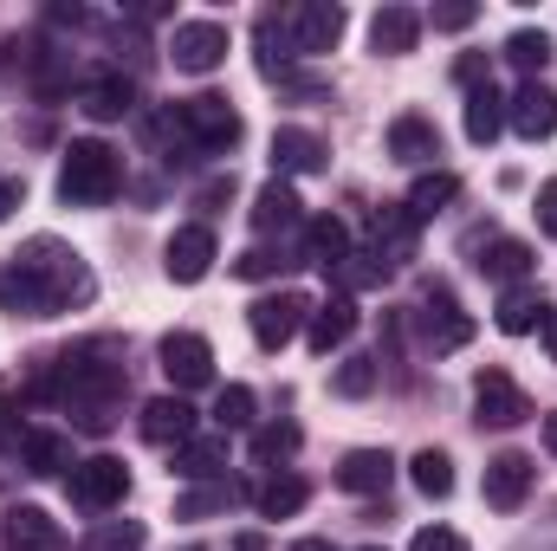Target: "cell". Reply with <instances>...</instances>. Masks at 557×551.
I'll use <instances>...</instances> for the list:
<instances>
[{
  "label": "cell",
  "mask_w": 557,
  "mask_h": 551,
  "mask_svg": "<svg viewBox=\"0 0 557 551\" xmlns=\"http://www.w3.org/2000/svg\"><path fill=\"white\" fill-rule=\"evenodd\" d=\"M91 298H98L91 267H85L65 241H52V234L26 241V247L13 254V267H0V305H7L13 318H59V311H72V305H91Z\"/></svg>",
  "instance_id": "obj_1"
},
{
  "label": "cell",
  "mask_w": 557,
  "mask_h": 551,
  "mask_svg": "<svg viewBox=\"0 0 557 551\" xmlns=\"http://www.w3.org/2000/svg\"><path fill=\"white\" fill-rule=\"evenodd\" d=\"M52 390H59V403L72 409V421H78L85 434H104V428L117 421L124 390H131V377H124V351H117L111 338L72 344L65 357H52Z\"/></svg>",
  "instance_id": "obj_2"
},
{
  "label": "cell",
  "mask_w": 557,
  "mask_h": 551,
  "mask_svg": "<svg viewBox=\"0 0 557 551\" xmlns=\"http://www.w3.org/2000/svg\"><path fill=\"white\" fill-rule=\"evenodd\" d=\"M124 188V156L98 137H78L59 162V201L65 208H104Z\"/></svg>",
  "instance_id": "obj_3"
},
{
  "label": "cell",
  "mask_w": 557,
  "mask_h": 551,
  "mask_svg": "<svg viewBox=\"0 0 557 551\" xmlns=\"http://www.w3.org/2000/svg\"><path fill=\"white\" fill-rule=\"evenodd\" d=\"M169 111H175V131H182V143H188L195 156H227V149L240 143V111H234L227 98H214V91L182 98V105H169Z\"/></svg>",
  "instance_id": "obj_4"
},
{
  "label": "cell",
  "mask_w": 557,
  "mask_h": 551,
  "mask_svg": "<svg viewBox=\"0 0 557 551\" xmlns=\"http://www.w3.org/2000/svg\"><path fill=\"white\" fill-rule=\"evenodd\" d=\"M305 318H311V298L305 292H267V298H253L247 305V325H253V344L260 351H285L298 331H305Z\"/></svg>",
  "instance_id": "obj_5"
},
{
  "label": "cell",
  "mask_w": 557,
  "mask_h": 551,
  "mask_svg": "<svg viewBox=\"0 0 557 551\" xmlns=\"http://www.w3.org/2000/svg\"><path fill=\"white\" fill-rule=\"evenodd\" d=\"M65 487H72V500H78L85 513H111V506H124V493H131V467H124L117 454H91V461H78V467L65 474Z\"/></svg>",
  "instance_id": "obj_6"
},
{
  "label": "cell",
  "mask_w": 557,
  "mask_h": 551,
  "mask_svg": "<svg viewBox=\"0 0 557 551\" xmlns=\"http://www.w3.org/2000/svg\"><path fill=\"white\" fill-rule=\"evenodd\" d=\"M169 59H175V72H188V78L221 72V59H227V26H221V20H182V26L169 33Z\"/></svg>",
  "instance_id": "obj_7"
},
{
  "label": "cell",
  "mask_w": 557,
  "mask_h": 551,
  "mask_svg": "<svg viewBox=\"0 0 557 551\" xmlns=\"http://www.w3.org/2000/svg\"><path fill=\"white\" fill-rule=\"evenodd\" d=\"M285 33H292L298 59H318L344 39V7L337 0H298V7H285Z\"/></svg>",
  "instance_id": "obj_8"
},
{
  "label": "cell",
  "mask_w": 557,
  "mask_h": 551,
  "mask_svg": "<svg viewBox=\"0 0 557 551\" xmlns=\"http://www.w3.org/2000/svg\"><path fill=\"white\" fill-rule=\"evenodd\" d=\"M156 357H162V377L175 383V396L214 383V351H208V338H195V331H169V338L156 344Z\"/></svg>",
  "instance_id": "obj_9"
},
{
  "label": "cell",
  "mask_w": 557,
  "mask_h": 551,
  "mask_svg": "<svg viewBox=\"0 0 557 551\" xmlns=\"http://www.w3.org/2000/svg\"><path fill=\"white\" fill-rule=\"evenodd\" d=\"M473 415H480V428H519V421H532V396L506 370H480L473 377Z\"/></svg>",
  "instance_id": "obj_10"
},
{
  "label": "cell",
  "mask_w": 557,
  "mask_h": 551,
  "mask_svg": "<svg viewBox=\"0 0 557 551\" xmlns=\"http://www.w3.org/2000/svg\"><path fill=\"white\" fill-rule=\"evenodd\" d=\"M532 480H539L532 454H512V448H506V454H493V461H486V487H480V493H486V506H493V513H519V506H525V493H532Z\"/></svg>",
  "instance_id": "obj_11"
},
{
  "label": "cell",
  "mask_w": 557,
  "mask_h": 551,
  "mask_svg": "<svg viewBox=\"0 0 557 551\" xmlns=\"http://www.w3.org/2000/svg\"><path fill=\"white\" fill-rule=\"evenodd\" d=\"M162 267H169L175 285H201V279L214 273V234H208L201 221L175 228V234H169V247H162Z\"/></svg>",
  "instance_id": "obj_12"
},
{
  "label": "cell",
  "mask_w": 557,
  "mask_h": 551,
  "mask_svg": "<svg viewBox=\"0 0 557 551\" xmlns=\"http://www.w3.org/2000/svg\"><path fill=\"white\" fill-rule=\"evenodd\" d=\"M506 124H512L525 143H545L557 131V91L539 85V78H525V85L506 98Z\"/></svg>",
  "instance_id": "obj_13"
},
{
  "label": "cell",
  "mask_w": 557,
  "mask_h": 551,
  "mask_svg": "<svg viewBox=\"0 0 557 551\" xmlns=\"http://www.w3.org/2000/svg\"><path fill=\"white\" fill-rule=\"evenodd\" d=\"M350 331H357V298H350V292L311 305V318H305V344H311L318 357H331L337 344H350Z\"/></svg>",
  "instance_id": "obj_14"
},
{
  "label": "cell",
  "mask_w": 557,
  "mask_h": 551,
  "mask_svg": "<svg viewBox=\"0 0 557 551\" xmlns=\"http://www.w3.org/2000/svg\"><path fill=\"white\" fill-rule=\"evenodd\" d=\"M78 111H85L91 124H117V118L137 111V85H131L124 72H104V78H91V85L78 91Z\"/></svg>",
  "instance_id": "obj_15"
},
{
  "label": "cell",
  "mask_w": 557,
  "mask_h": 551,
  "mask_svg": "<svg viewBox=\"0 0 557 551\" xmlns=\"http://www.w3.org/2000/svg\"><path fill=\"white\" fill-rule=\"evenodd\" d=\"M143 441H156V448L195 441V409H188V396H156V403H143Z\"/></svg>",
  "instance_id": "obj_16"
},
{
  "label": "cell",
  "mask_w": 557,
  "mask_h": 551,
  "mask_svg": "<svg viewBox=\"0 0 557 551\" xmlns=\"http://www.w3.org/2000/svg\"><path fill=\"white\" fill-rule=\"evenodd\" d=\"M421 331H428V344H434V351H460V344L473 338V318L454 305V292H441V285H434V292H428V311H421Z\"/></svg>",
  "instance_id": "obj_17"
},
{
  "label": "cell",
  "mask_w": 557,
  "mask_h": 551,
  "mask_svg": "<svg viewBox=\"0 0 557 551\" xmlns=\"http://www.w3.org/2000/svg\"><path fill=\"white\" fill-rule=\"evenodd\" d=\"M389 480H396V461L383 448H350L337 461V487L344 493H389Z\"/></svg>",
  "instance_id": "obj_18"
},
{
  "label": "cell",
  "mask_w": 557,
  "mask_h": 551,
  "mask_svg": "<svg viewBox=\"0 0 557 551\" xmlns=\"http://www.w3.org/2000/svg\"><path fill=\"white\" fill-rule=\"evenodd\" d=\"M253 228H260V234H292V228H305V201H298L292 182L273 175V182L253 195Z\"/></svg>",
  "instance_id": "obj_19"
},
{
  "label": "cell",
  "mask_w": 557,
  "mask_h": 551,
  "mask_svg": "<svg viewBox=\"0 0 557 551\" xmlns=\"http://www.w3.org/2000/svg\"><path fill=\"white\" fill-rule=\"evenodd\" d=\"M389 273L403 267V260H416V215L409 208H376V247H370Z\"/></svg>",
  "instance_id": "obj_20"
},
{
  "label": "cell",
  "mask_w": 557,
  "mask_h": 551,
  "mask_svg": "<svg viewBox=\"0 0 557 551\" xmlns=\"http://www.w3.org/2000/svg\"><path fill=\"white\" fill-rule=\"evenodd\" d=\"M545 311H552V305H545V292H539V285H506V292H499L493 325H499L506 338H525V331H539V325H545Z\"/></svg>",
  "instance_id": "obj_21"
},
{
  "label": "cell",
  "mask_w": 557,
  "mask_h": 551,
  "mask_svg": "<svg viewBox=\"0 0 557 551\" xmlns=\"http://www.w3.org/2000/svg\"><path fill=\"white\" fill-rule=\"evenodd\" d=\"M273 169H278V182L285 175H318L324 169V143L311 131H298V124H285V131H273Z\"/></svg>",
  "instance_id": "obj_22"
},
{
  "label": "cell",
  "mask_w": 557,
  "mask_h": 551,
  "mask_svg": "<svg viewBox=\"0 0 557 551\" xmlns=\"http://www.w3.org/2000/svg\"><path fill=\"white\" fill-rule=\"evenodd\" d=\"M416 39H421V13H416V7H383V13L370 20V46H376L383 59L416 52Z\"/></svg>",
  "instance_id": "obj_23"
},
{
  "label": "cell",
  "mask_w": 557,
  "mask_h": 551,
  "mask_svg": "<svg viewBox=\"0 0 557 551\" xmlns=\"http://www.w3.org/2000/svg\"><path fill=\"white\" fill-rule=\"evenodd\" d=\"M305 260H311V267H324V273H337V267L350 260V228H344L337 215L305 221Z\"/></svg>",
  "instance_id": "obj_24"
},
{
  "label": "cell",
  "mask_w": 557,
  "mask_h": 551,
  "mask_svg": "<svg viewBox=\"0 0 557 551\" xmlns=\"http://www.w3.org/2000/svg\"><path fill=\"white\" fill-rule=\"evenodd\" d=\"M7 546L13 551H59L65 546V532H59L52 513H39V506H13V513H7Z\"/></svg>",
  "instance_id": "obj_25"
},
{
  "label": "cell",
  "mask_w": 557,
  "mask_h": 551,
  "mask_svg": "<svg viewBox=\"0 0 557 551\" xmlns=\"http://www.w3.org/2000/svg\"><path fill=\"white\" fill-rule=\"evenodd\" d=\"M20 461H26V474H72L78 467L72 461V441L52 434V428H26L20 434Z\"/></svg>",
  "instance_id": "obj_26"
},
{
  "label": "cell",
  "mask_w": 557,
  "mask_h": 551,
  "mask_svg": "<svg viewBox=\"0 0 557 551\" xmlns=\"http://www.w3.org/2000/svg\"><path fill=\"white\" fill-rule=\"evenodd\" d=\"M389 156H396V162H434V156H441V131L409 111V118L389 124Z\"/></svg>",
  "instance_id": "obj_27"
},
{
  "label": "cell",
  "mask_w": 557,
  "mask_h": 551,
  "mask_svg": "<svg viewBox=\"0 0 557 551\" xmlns=\"http://www.w3.org/2000/svg\"><path fill=\"white\" fill-rule=\"evenodd\" d=\"M221 467H227V434H195V441L175 448V474L182 480H214Z\"/></svg>",
  "instance_id": "obj_28"
},
{
  "label": "cell",
  "mask_w": 557,
  "mask_h": 551,
  "mask_svg": "<svg viewBox=\"0 0 557 551\" xmlns=\"http://www.w3.org/2000/svg\"><path fill=\"white\" fill-rule=\"evenodd\" d=\"M454 195H460V175H447V169H428L416 188H409V201H403V208L416 215V228H421V221H434L441 208H454Z\"/></svg>",
  "instance_id": "obj_29"
},
{
  "label": "cell",
  "mask_w": 557,
  "mask_h": 551,
  "mask_svg": "<svg viewBox=\"0 0 557 551\" xmlns=\"http://www.w3.org/2000/svg\"><path fill=\"white\" fill-rule=\"evenodd\" d=\"M499 131H506V98H499L493 85L467 91V137H473L480 149H486V143L499 137Z\"/></svg>",
  "instance_id": "obj_30"
},
{
  "label": "cell",
  "mask_w": 557,
  "mask_h": 551,
  "mask_svg": "<svg viewBox=\"0 0 557 551\" xmlns=\"http://www.w3.org/2000/svg\"><path fill=\"white\" fill-rule=\"evenodd\" d=\"M480 273L499 279V285H525V279H532V247H525V241H493L486 260H480Z\"/></svg>",
  "instance_id": "obj_31"
},
{
  "label": "cell",
  "mask_w": 557,
  "mask_h": 551,
  "mask_svg": "<svg viewBox=\"0 0 557 551\" xmlns=\"http://www.w3.org/2000/svg\"><path fill=\"white\" fill-rule=\"evenodd\" d=\"M234 500H240L234 480H208V487H195V493L175 500V519H214V513H227Z\"/></svg>",
  "instance_id": "obj_32"
},
{
  "label": "cell",
  "mask_w": 557,
  "mask_h": 551,
  "mask_svg": "<svg viewBox=\"0 0 557 551\" xmlns=\"http://www.w3.org/2000/svg\"><path fill=\"white\" fill-rule=\"evenodd\" d=\"M409 480H416L428 500H447V493H454V461H447L441 448H421L416 461H409Z\"/></svg>",
  "instance_id": "obj_33"
},
{
  "label": "cell",
  "mask_w": 557,
  "mask_h": 551,
  "mask_svg": "<svg viewBox=\"0 0 557 551\" xmlns=\"http://www.w3.org/2000/svg\"><path fill=\"white\" fill-rule=\"evenodd\" d=\"M506 59H512L525 78H539V72L552 65V33H539V26H519V33L506 39Z\"/></svg>",
  "instance_id": "obj_34"
},
{
  "label": "cell",
  "mask_w": 557,
  "mask_h": 551,
  "mask_svg": "<svg viewBox=\"0 0 557 551\" xmlns=\"http://www.w3.org/2000/svg\"><path fill=\"white\" fill-rule=\"evenodd\" d=\"M305 493H311V487H305L298 474H273V480L260 487V513H267V519H292V513L305 506Z\"/></svg>",
  "instance_id": "obj_35"
},
{
  "label": "cell",
  "mask_w": 557,
  "mask_h": 551,
  "mask_svg": "<svg viewBox=\"0 0 557 551\" xmlns=\"http://www.w3.org/2000/svg\"><path fill=\"white\" fill-rule=\"evenodd\" d=\"M292 454H298V428H292V421H260V428H253V461H260V467L292 461Z\"/></svg>",
  "instance_id": "obj_36"
},
{
  "label": "cell",
  "mask_w": 557,
  "mask_h": 551,
  "mask_svg": "<svg viewBox=\"0 0 557 551\" xmlns=\"http://www.w3.org/2000/svg\"><path fill=\"white\" fill-rule=\"evenodd\" d=\"M143 519H104V526H91V539L85 551H143Z\"/></svg>",
  "instance_id": "obj_37"
},
{
  "label": "cell",
  "mask_w": 557,
  "mask_h": 551,
  "mask_svg": "<svg viewBox=\"0 0 557 551\" xmlns=\"http://www.w3.org/2000/svg\"><path fill=\"white\" fill-rule=\"evenodd\" d=\"M376 377H383V364H376V357H350V364H337V377H331V390L357 403V396H370V390H376Z\"/></svg>",
  "instance_id": "obj_38"
},
{
  "label": "cell",
  "mask_w": 557,
  "mask_h": 551,
  "mask_svg": "<svg viewBox=\"0 0 557 551\" xmlns=\"http://www.w3.org/2000/svg\"><path fill=\"white\" fill-rule=\"evenodd\" d=\"M214 421H221V434L227 428H253V390L247 383H227L221 403H214Z\"/></svg>",
  "instance_id": "obj_39"
},
{
  "label": "cell",
  "mask_w": 557,
  "mask_h": 551,
  "mask_svg": "<svg viewBox=\"0 0 557 551\" xmlns=\"http://www.w3.org/2000/svg\"><path fill=\"white\" fill-rule=\"evenodd\" d=\"M337 279H344V292H363V285H383V279H389V267H383L376 254H357V247H350V260L337 267Z\"/></svg>",
  "instance_id": "obj_40"
},
{
  "label": "cell",
  "mask_w": 557,
  "mask_h": 551,
  "mask_svg": "<svg viewBox=\"0 0 557 551\" xmlns=\"http://www.w3.org/2000/svg\"><path fill=\"white\" fill-rule=\"evenodd\" d=\"M278 267H285V260H278L273 247H247V254L234 260V273H240V279H273Z\"/></svg>",
  "instance_id": "obj_41"
},
{
  "label": "cell",
  "mask_w": 557,
  "mask_h": 551,
  "mask_svg": "<svg viewBox=\"0 0 557 551\" xmlns=\"http://www.w3.org/2000/svg\"><path fill=\"white\" fill-rule=\"evenodd\" d=\"M409 551H467V539L454 526H421L416 539H409Z\"/></svg>",
  "instance_id": "obj_42"
},
{
  "label": "cell",
  "mask_w": 557,
  "mask_h": 551,
  "mask_svg": "<svg viewBox=\"0 0 557 551\" xmlns=\"http://www.w3.org/2000/svg\"><path fill=\"white\" fill-rule=\"evenodd\" d=\"M480 20V7H467V0H447V7H434V26L441 33H467Z\"/></svg>",
  "instance_id": "obj_43"
},
{
  "label": "cell",
  "mask_w": 557,
  "mask_h": 551,
  "mask_svg": "<svg viewBox=\"0 0 557 551\" xmlns=\"http://www.w3.org/2000/svg\"><path fill=\"white\" fill-rule=\"evenodd\" d=\"M454 78H460L467 91H480V85H493V59H486V52H467V59L454 65Z\"/></svg>",
  "instance_id": "obj_44"
},
{
  "label": "cell",
  "mask_w": 557,
  "mask_h": 551,
  "mask_svg": "<svg viewBox=\"0 0 557 551\" xmlns=\"http://www.w3.org/2000/svg\"><path fill=\"white\" fill-rule=\"evenodd\" d=\"M539 228H545V234L557 241V175L545 182V188H539Z\"/></svg>",
  "instance_id": "obj_45"
},
{
  "label": "cell",
  "mask_w": 557,
  "mask_h": 551,
  "mask_svg": "<svg viewBox=\"0 0 557 551\" xmlns=\"http://www.w3.org/2000/svg\"><path fill=\"white\" fill-rule=\"evenodd\" d=\"M13 208H20V182H13V175H0V221H7Z\"/></svg>",
  "instance_id": "obj_46"
},
{
  "label": "cell",
  "mask_w": 557,
  "mask_h": 551,
  "mask_svg": "<svg viewBox=\"0 0 557 551\" xmlns=\"http://www.w3.org/2000/svg\"><path fill=\"white\" fill-rule=\"evenodd\" d=\"M234 551H267V539H260V532H240V539H234Z\"/></svg>",
  "instance_id": "obj_47"
},
{
  "label": "cell",
  "mask_w": 557,
  "mask_h": 551,
  "mask_svg": "<svg viewBox=\"0 0 557 551\" xmlns=\"http://www.w3.org/2000/svg\"><path fill=\"white\" fill-rule=\"evenodd\" d=\"M545 344H552V357H557V305L545 311Z\"/></svg>",
  "instance_id": "obj_48"
},
{
  "label": "cell",
  "mask_w": 557,
  "mask_h": 551,
  "mask_svg": "<svg viewBox=\"0 0 557 551\" xmlns=\"http://www.w3.org/2000/svg\"><path fill=\"white\" fill-rule=\"evenodd\" d=\"M545 448L557 454V415H545Z\"/></svg>",
  "instance_id": "obj_49"
},
{
  "label": "cell",
  "mask_w": 557,
  "mask_h": 551,
  "mask_svg": "<svg viewBox=\"0 0 557 551\" xmlns=\"http://www.w3.org/2000/svg\"><path fill=\"white\" fill-rule=\"evenodd\" d=\"M292 551H331V546H324V539H298Z\"/></svg>",
  "instance_id": "obj_50"
},
{
  "label": "cell",
  "mask_w": 557,
  "mask_h": 551,
  "mask_svg": "<svg viewBox=\"0 0 557 551\" xmlns=\"http://www.w3.org/2000/svg\"><path fill=\"white\" fill-rule=\"evenodd\" d=\"M363 551H389V546H363Z\"/></svg>",
  "instance_id": "obj_51"
}]
</instances>
